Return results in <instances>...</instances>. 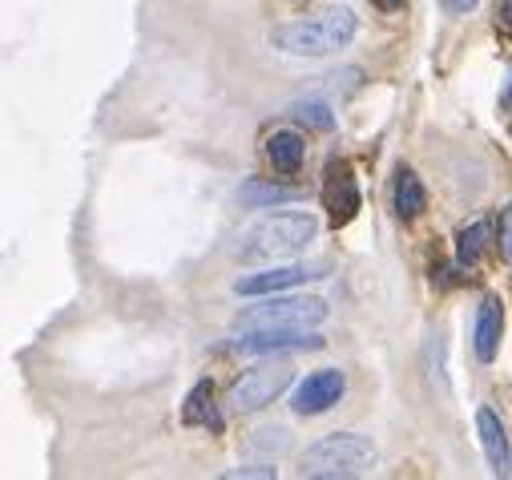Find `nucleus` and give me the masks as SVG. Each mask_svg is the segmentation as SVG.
Returning a JSON list of instances; mask_svg holds the SVG:
<instances>
[{"label": "nucleus", "instance_id": "obj_19", "mask_svg": "<svg viewBox=\"0 0 512 480\" xmlns=\"http://www.w3.org/2000/svg\"><path fill=\"white\" fill-rule=\"evenodd\" d=\"M250 444L254 448H271V452H287L291 448V432L287 428H267V432H254Z\"/></svg>", "mask_w": 512, "mask_h": 480}, {"label": "nucleus", "instance_id": "obj_1", "mask_svg": "<svg viewBox=\"0 0 512 480\" xmlns=\"http://www.w3.org/2000/svg\"><path fill=\"white\" fill-rule=\"evenodd\" d=\"M319 234V218L303 214V210H279V214H263L259 222H250L238 238V255L246 263H283L303 255Z\"/></svg>", "mask_w": 512, "mask_h": 480}, {"label": "nucleus", "instance_id": "obj_7", "mask_svg": "<svg viewBox=\"0 0 512 480\" xmlns=\"http://www.w3.org/2000/svg\"><path fill=\"white\" fill-rule=\"evenodd\" d=\"M327 339L315 327H271V331H234V351L275 355V351H319Z\"/></svg>", "mask_w": 512, "mask_h": 480}, {"label": "nucleus", "instance_id": "obj_5", "mask_svg": "<svg viewBox=\"0 0 512 480\" xmlns=\"http://www.w3.org/2000/svg\"><path fill=\"white\" fill-rule=\"evenodd\" d=\"M295 380V368L291 364H275V359H267V364L242 372V380L230 388V408L234 412H259L267 404H275Z\"/></svg>", "mask_w": 512, "mask_h": 480}, {"label": "nucleus", "instance_id": "obj_10", "mask_svg": "<svg viewBox=\"0 0 512 480\" xmlns=\"http://www.w3.org/2000/svg\"><path fill=\"white\" fill-rule=\"evenodd\" d=\"M323 206L331 210V222L335 226H343V222L355 218V210H359V186H355V178H351L347 166H331L327 186H323Z\"/></svg>", "mask_w": 512, "mask_h": 480}, {"label": "nucleus", "instance_id": "obj_21", "mask_svg": "<svg viewBox=\"0 0 512 480\" xmlns=\"http://www.w3.org/2000/svg\"><path fill=\"white\" fill-rule=\"evenodd\" d=\"M226 476H263V480H271L275 468H267V464H250V468H234V472H226Z\"/></svg>", "mask_w": 512, "mask_h": 480}, {"label": "nucleus", "instance_id": "obj_14", "mask_svg": "<svg viewBox=\"0 0 512 480\" xmlns=\"http://www.w3.org/2000/svg\"><path fill=\"white\" fill-rule=\"evenodd\" d=\"M392 206H396V214H400L404 222L420 218V214H424V206H428V194H424L420 178H416V174H412L408 166H400V170H396V186H392Z\"/></svg>", "mask_w": 512, "mask_h": 480}, {"label": "nucleus", "instance_id": "obj_12", "mask_svg": "<svg viewBox=\"0 0 512 480\" xmlns=\"http://www.w3.org/2000/svg\"><path fill=\"white\" fill-rule=\"evenodd\" d=\"M182 420L190 428H210V432H222V416H218V404H214V388L202 380L190 388L186 404H182Z\"/></svg>", "mask_w": 512, "mask_h": 480}, {"label": "nucleus", "instance_id": "obj_2", "mask_svg": "<svg viewBox=\"0 0 512 480\" xmlns=\"http://www.w3.org/2000/svg\"><path fill=\"white\" fill-rule=\"evenodd\" d=\"M359 17L347 5H327L307 21H287L271 33V45L287 57H331L351 45Z\"/></svg>", "mask_w": 512, "mask_h": 480}, {"label": "nucleus", "instance_id": "obj_22", "mask_svg": "<svg viewBox=\"0 0 512 480\" xmlns=\"http://www.w3.org/2000/svg\"><path fill=\"white\" fill-rule=\"evenodd\" d=\"M480 5V0H444V9L448 13H456V17H464V13H472Z\"/></svg>", "mask_w": 512, "mask_h": 480}, {"label": "nucleus", "instance_id": "obj_13", "mask_svg": "<svg viewBox=\"0 0 512 480\" xmlns=\"http://www.w3.org/2000/svg\"><path fill=\"white\" fill-rule=\"evenodd\" d=\"M303 158H307V146H303V138H299L295 130L271 134V142H267V162H271L279 174H299V170H303Z\"/></svg>", "mask_w": 512, "mask_h": 480}, {"label": "nucleus", "instance_id": "obj_24", "mask_svg": "<svg viewBox=\"0 0 512 480\" xmlns=\"http://www.w3.org/2000/svg\"><path fill=\"white\" fill-rule=\"evenodd\" d=\"M379 5H383V9H400V5H404V0H379Z\"/></svg>", "mask_w": 512, "mask_h": 480}, {"label": "nucleus", "instance_id": "obj_8", "mask_svg": "<svg viewBox=\"0 0 512 480\" xmlns=\"http://www.w3.org/2000/svg\"><path fill=\"white\" fill-rule=\"evenodd\" d=\"M343 392H347V376L339 368H319L295 388L291 408H295V416H323L343 400Z\"/></svg>", "mask_w": 512, "mask_h": 480}, {"label": "nucleus", "instance_id": "obj_6", "mask_svg": "<svg viewBox=\"0 0 512 480\" xmlns=\"http://www.w3.org/2000/svg\"><path fill=\"white\" fill-rule=\"evenodd\" d=\"M327 271H331L327 263H287V267H267V271L242 275V279L234 283V291L246 295V299H263V295H279V291H291V287L327 279Z\"/></svg>", "mask_w": 512, "mask_h": 480}, {"label": "nucleus", "instance_id": "obj_20", "mask_svg": "<svg viewBox=\"0 0 512 480\" xmlns=\"http://www.w3.org/2000/svg\"><path fill=\"white\" fill-rule=\"evenodd\" d=\"M496 25L512 33V0H496Z\"/></svg>", "mask_w": 512, "mask_h": 480}, {"label": "nucleus", "instance_id": "obj_9", "mask_svg": "<svg viewBox=\"0 0 512 480\" xmlns=\"http://www.w3.org/2000/svg\"><path fill=\"white\" fill-rule=\"evenodd\" d=\"M476 432H480V448H484V460L496 476H508L512 472V448H508V436H504V424L492 408H480L476 412Z\"/></svg>", "mask_w": 512, "mask_h": 480}, {"label": "nucleus", "instance_id": "obj_11", "mask_svg": "<svg viewBox=\"0 0 512 480\" xmlns=\"http://www.w3.org/2000/svg\"><path fill=\"white\" fill-rule=\"evenodd\" d=\"M500 331H504V303L496 295H488L476 311V331H472V347L480 364H492L500 351Z\"/></svg>", "mask_w": 512, "mask_h": 480}, {"label": "nucleus", "instance_id": "obj_18", "mask_svg": "<svg viewBox=\"0 0 512 480\" xmlns=\"http://www.w3.org/2000/svg\"><path fill=\"white\" fill-rule=\"evenodd\" d=\"M496 251L512 267V202L500 210V222H496Z\"/></svg>", "mask_w": 512, "mask_h": 480}, {"label": "nucleus", "instance_id": "obj_23", "mask_svg": "<svg viewBox=\"0 0 512 480\" xmlns=\"http://www.w3.org/2000/svg\"><path fill=\"white\" fill-rule=\"evenodd\" d=\"M500 109H512V69H508V81L500 89Z\"/></svg>", "mask_w": 512, "mask_h": 480}, {"label": "nucleus", "instance_id": "obj_4", "mask_svg": "<svg viewBox=\"0 0 512 480\" xmlns=\"http://www.w3.org/2000/svg\"><path fill=\"white\" fill-rule=\"evenodd\" d=\"M327 319V303L315 295H263V303L246 307L234 319V331H271V327H319Z\"/></svg>", "mask_w": 512, "mask_h": 480}, {"label": "nucleus", "instance_id": "obj_3", "mask_svg": "<svg viewBox=\"0 0 512 480\" xmlns=\"http://www.w3.org/2000/svg\"><path fill=\"white\" fill-rule=\"evenodd\" d=\"M371 464H375V444L359 432H331L303 452V476H315V480L363 476L371 472Z\"/></svg>", "mask_w": 512, "mask_h": 480}, {"label": "nucleus", "instance_id": "obj_15", "mask_svg": "<svg viewBox=\"0 0 512 480\" xmlns=\"http://www.w3.org/2000/svg\"><path fill=\"white\" fill-rule=\"evenodd\" d=\"M484 238H488V226L484 222H472V226H464L460 234H456V267H476V259H480V251H484Z\"/></svg>", "mask_w": 512, "mask_h": 480}, {"label": "nucleus", "instance_id": "obj_17", "mask_svg": "<svg viewBox=\"0 0 512 480\" xmlns=\"http://www.w3.org/2000/svg\"><path fill=\"white\" fill-rule=\"evenodd\" d=\"M291 117H299V122H307V126H315V130H331V109H327L323 101H299V105L291 109Z\"/></svg>", "mask_w": 512, "mask_h": 480}, {"label": "nucleus", "instance_id": "obj_16", "mask_svg": "<svg viewBox=\"0 0 512 480\" xmlns=\"http://www.w3.org/2000/svg\"><path fill=\"white\" fill-rule=\"evenodd\" d=\"M295 190H279V186H263V182H246L242 186V202L246 206H271V202H295Z\"/></svg>", "mask_w": 512, "mask_h": 480}]
</instances>
